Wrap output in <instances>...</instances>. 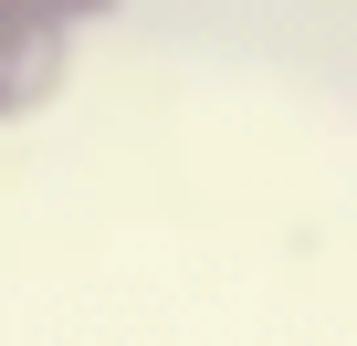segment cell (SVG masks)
Segmentation results:
<instances>
[{
    "label": "cell",
    "mask_w": 357,
    "mask_h": 346,
    "mask_svg": "<svg viewBox=\"0 0 357 346\" xmlns=\"http://www.w3.org/2000/svg\"><path fill=\"white\" fill-rule=\"evenodd\" d=\"M74 74V32L43 11V0H0V126H22L63 95Z\"/></svg>",
    "instance_id": "1"
},
{
    "label": "cell",
    "mask_w": 357,
    "mask_h": 346,
    "mask_svg": "<svg viewBox=\"0 0 357 346\" xmlns=\"http://www.w3.org/2000/svg\"><path fill=\"white\" fill-rule=\"evenodd\" d=\"M43 11H53L63 32H95V22H116V11H126V0H43Z\"/></svg>",
    "instance_id": "2"
}]
</instances>
